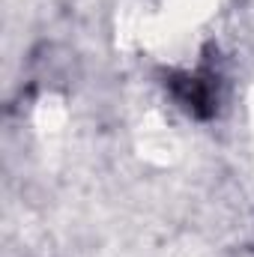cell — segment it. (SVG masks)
Masks as SVG:
<instances>
[{
  "label": "cell",
  "mask_w": 254,
  "mask_h": 257,
  "mask_svg": "<svg viewBox=\"0 0 254 257\" xmlns=\"http://www.w3.org/2000/svg\"><path fill=\"white\" fill-rule=\"evenodd\" d=\"M168 87L174 93V99L194 117L206 120L215 114L218 108V84H215V75L209 69L203 72H177L168 78Z\"/></svg>",
  "instance_id": "6da1fadb"
}]
</instances>
